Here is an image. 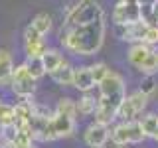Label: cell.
<instances>
[{
    "label": "cell",
    "mask_w": 158,
    "mask_h": 148,
    "mask_svg": "<svg viewBox=\"0 0 158 148\" xmlns=\"http://www.w3.org/2000/svg\"><path fill=\"white\" fill-rule=\"evenodd\" d=\"M125 97H127V93L99 97V105H97V111H95V122L111 126L113 121L117 118V111H118V107H121V103L125 101Z\"/></svg>",
    "instance_id": "obj_4"
},
{
    "label": "cell",
    "mask_w": 158,
    "mask_h": 148,
    "mask_svg": "<svg viewBox=\"0 0 158 148\" xmlns=\"http://www.w3.org/2000/svg\"><path fill=\"white\" fill-rule=\"evenodd\" d=\"M138 4L140 6H144V4H156V0H138Z\"/></svg>",
    "instance_id": "obj_30"
},
{
    "label": "cell",
    "mask_w": 158,
    "mask_h": 148,
    "mask_svg": "<svg viewBox=\"0 0 158 148\" xmlns=\"http://www.w3.org/2000/svg\"><path fill=\"white\" fill-rule=\"evenodd\" d=\"M36 79L34 77H26V79H18V81H12V91H14V95L20 97V99H32L34 97V93H36Z\"/></svg>",
    "instance_id": "obj_15"
},
{
    "label": "cell",
    "mask_w": 158,
    "mask_h": 148,
    "mask_svg": "<svg viewBox=\"0 0 158 148\" xmlns=\"http://www.w3.org/2000/svg\"><path fill=\"white\" fill-rule=\"evenodd\" d=\"M53 113L63 115V117H69V118H75L77 121V103L73 101L71 97H61L57 101L56 109H53Z\"/></svg>",
    "instance_id": "obj_17"
},
{
    "label": "cell",
    "mask_w": 158,
    "mask_h": 148,
    "mask_svg": "<svg viewBox=\"0 0 158 148\" xmlns=\"http://www.w3.org/2000/svg\"><path fill=\"white\" fill-rule=\"evenodd\" d=\"M138 122H140L142 126V132H144V136H152L154 134V130L158 128V115L156 113H146L142 118H138Z\"/></svg>",
    "instance_id": "obj_19"
},
{
    "label": "cell",
    "mask_w": 158,
    "mask_h": 148,
    "mask_svg": "<svg viewBox=\"0 0 158 148\" xmlns=\"http://www.w3.org/2000/svg\"><path fill=\"white\" fill-rule=\"evenodd\" d=\"M48 49H49V46H48L46 38L40 39V42H36V43H26V46H24V51H26L28 59H32V57H42L44 53L48 51Z\"/></svg>",
    "instance_id": "obj_22"
},
{
    "label": "cell",
    "mask_w": 158,
    "mask_h": 148,
    "mask_svg": "<svg viewBox=\"0 0 158 148\" xmlns=\"http://www.w3.org/2000/svg\"><path fill=\"white\" fill-rule=\"evenodd\" d=\"M105 30V18H99L91 24H83L75 28H63L59 34V43L63 46V49L75 56H95L103 47Z\"/></svg>",
    "instance_id": "obj_1"
},
{
    "label": "cell",
    "mask_w": 158,
    "mask_h": 148,
    "mask_svg": "<svg viewBox=\"0 0 158 148\" xmlns=\"http://www.w3.org/2000/svg\"><path fill=\"white\" fill-rule=\"evenodd\" d=\"M148 101H150V99L136 89L135 93L127 95L125 101L121 103V107H118V111H117V118L118 121H125V122L127 121H136V117L146 109Z\"/></svg>",
    "instance_id": "obj_5"
},
{
    "label": "cell",
    "mask_w": 158,
    "mask_h": 148,
    "mask_svg": "<svg viewBox=\"0 0 158 148\" xmlns=\"http://www.w3.org/2000/svg\"><path fill=\"white\" fill-rule=\"evenodd\" d=\"M32 26L38 30L42 36H46V34L52 30V16H49L48 12H40V14H36L34 16V20H32Z\"/></svg>",
    "instance_id": "obj_20"
},
{
    "label": "cell",
    "mask_w": 158,
    "mask_h": 148,
    "mask_svg": "<svg viewBox=\"0 0 158 148\" xmlns=\"http://www.w3.org/2000/svg\"><path fill=\"white\" fill-rule=\"evenodd\" d=\"M52 122H53V128H56L59 138H69L73 132H75V125H77L75 118H69V117H63V115L53 113Z\"/></svg>",
    "instance_id": "obj_13"
},
{
    "label": "cell",
    "mask_w": 158,
    "mask_h": 148,
    "mask_svg": "<svg viewBox=\"0 0 158 148\" xmlns=\"http://www.w3.org/2000/svg\"><path fill=\"white\" fill-rule=\"evenodd\" d=\"M40 39H44L42 34H40L32 24L26 26V30H24V46H26V43H36V42H40Z\"/></svg>",
    "instance_id": "obj_27"
},
{
    "label": "cell",
    "mask_w": 158,
    "mask_h": 148,
    "mask_svg": "<svg viewBox=\"0 0 158 148\" xmlns=\"http://www.w3.org/2000/svg\"><path fill=\"white\" fill-rule=\"evenodd\" d=\"M28 148H36V146H34V144H30V146H28Z\"/></svg>",
    "instance_id": "obj_33"
},
{
    "label": "cell",
    "mask_w": 158,
    "mask_h": 148,
    "mask_svg": "<svg viewBox=\"0 0 158 148\" xmlns=\"http://www.w3.org/2000/svg\"><path fill=\"white\" fill-rule=\"evenodd\" d=\"M34 117V103L28 99H22L20 103L14 105V125H22V122H30Z\"/></svg>",
    "instance_id": "obj_16"
},
{
    "label": "cell",
    "mask_w": 158,
    "mask_h": 148,
    "mask_svg": "<svg viewBox=\"0 0 158 148\" xmlns=\"http://www.w3.org/2000/svg\"><path fill=\"white\" fill-rule=\"evenodd\" d=\"M107 138H109V126L99 125L95 121H93L91 125L85 128V132H83V140H85V144L89 148H101L107 142Z\"/></svg>",
    "instance_id": "obj_6"
},
{
    "label": "cell",
    "mask_w": 158,
    "mask_h": 148,
    "mask_svg": "<svg viewBox=\"0 0 158 148\" xmlns=\"http://www.w3.org/2000/svg\"><path fill=\"white\" fill-rule=\"evenodd\" d=\"M48 75L52 77L53 83H57V85H61V87H71L73 85V65L67 59H63L61 65L56 67L53 71H49Z\"/></svg>",
    "instance_id": "obj_10"
},
{
    "label": "cell",
    "mask_w": 158,
    "mask_h": 148,
    "mask_svg": "<svg viewBox=\"0 0 158 148\" xmlns=\"http://www.w3.org/2000/svg\"><path fill=\"white\" fill-rule=\"evenodd\" d=\"M79 93H87L95 87V81L91 77V71H89V65H79L73 67V85Z\"/></svg>",
    "instance_id": "obj_9"
},
{
    "label": "cell",
    "mask_w": 158,
    "mask_h": 148,
    "mask_svg": "<svg viewBox=\"0 0 158 148\" xmlns=\"http://www.w3.org/2000/svg\"><path fill=\"white\" fill-rule=\"evenodd\" d=\"M152 51V47L150 46H146V43H142V42H138V43H132L131 47H128V51H127V59H128V63H131L132 67H140L142 65V61L148 57V53Z\"/></svg>",
    "instance_id": "obj_14"
},
{
    "label": "cell",
    "mask_w": 158,
    "mask_h": 148,
    "mask_svg": "<svg viewBox=\"0 0 158 148\" xmlns=\"http://www.w3.org/2000/svg\"><path fill=\"white\" fill-rule=\"evenodd\" d=\"M89 71H91V77H93V81H95V85H99V83L107 77V73L111 71V69H109L107 63L97 61V63H93V65H89Z\"/></svg>",
    "instance_id": "obj_25"
},
{
    "label": "cell",
    "mask_w": 158,
    "mask_h": 148,
    "mask_svg": "<svg viewBox=\"0 0 158 148\" xmlns=\"http://www.w3.org/2000/svg\"><path fill=\"white\" fill-rule=\"evenodd\" d=\"M138 71H142L144 75H156L158 73V51L156 49H152V51L148 53V57L142 61V65L138 67Z\"/></svg>",
    "instance_id": "obj_21"
},
{
    "label": "cell",
    "mask_w": 158,
    "mask_h": 148,
    "mask_svg": "<svg viewBox=\"0 0 158 148\" xmlns=\"http://www.w3.org/2000/svg\"><path fill=\"white\" fill-rule=\"evenodd\" d=\"M28 63V69H30V75H32L34 79H42L44 75H46V67H44V61L42 57H32V59H26Z\"/></svg>",
    "instance_id": "obj_24"
},
{
    "label": "cell",
    "mask_w": 158,
    "mask_h": 148,
    "mask_svg": "<svg viewBox=\"0 0 158 148\" xmlns=\"http://www.w3.org/2000/svg\"><path fill=\"white\" fill-rule=\"evenodd\" d=\"M152 138H154V140L158 142V128H156V130H154V134H152Z\"/></svg>",
    "instance_id": "obj_32"
},
{
    "label": "cell",
    "mask_w": 158,
    "mask_h": 148,
    "mask_svg": "<svg viewBox=\"0 0 158 148\" xmlns=\"http://www.w3.org/2000/svg\"><path fill=\"white\" fill-rule=\"evenodd\" d=\"M26 77H32L30 75V69H28V63H18L12 71V81H18V79H26Z\"/></svg>",
    "instance_id": "obj_29"
},
{
    "label": "cell",
    "mask_w": 158,
    "mask_h": 148,
    "mask_svg": "<svg viewBox=\"0 0 158 148\" xmlns=\"http://www.w3.org/2000/svg\"><path fill=\"white\" fill-rule=\"evenodd\" d=\"M14 125V107L0 101V128Z\"/></svg>",
    "instance_id": "obj_26"
},
{
    "label": "cell",
    "mask_w": 158,
    "mask_h": 148,
    "mask_svg": "<svg viewBox=\"0 0 158 148\" xmlns=\"http://www.w3.org/2000/svg\"><path fill=\"white\" fill-rule=\"evenodd\" d=\"M99 18H105V10L95 0H79L65 10L63 28H75L83 24H91Z\"/></svg>",
    "instance_id": "obj_2"
},
{
    "label": "cell",
    "mask_w": 158,
    "mask_h": 148,
    "mask_svg": "<svg viewBox=\"0 0 158 148\" xmlns=\"http://www.w3.org/2000/svg\"><path fill=\"white\" fill-rule=\"evenodd\" d=\"M142 43H146V46H150V47L152 46H158V26H148Z\"/></svg>",
    "instance_id": "obj_28"
},
{
    "label": "cell",
    "mask_w": 158,
    "mask_h": 148,
    "mask_svg": "<svg viewBox=\"0 0 158 148\" xmlns=\"http://www.w3.org/2000/svg\"><path fill=\"white\" fill-rule=\"evenodd\" d=\"M121 4H138V0H118Z\"/></svg>",
    "instance_id": "obj_31"
},
{
    "label": "cell",
    "mask_w": 158,
    "mask_h": 148,
    "mask_svg": "<svg viewBox=\"0 0 158 148\" xmlns=\"http://www.w3.org/2000/svg\"><path fill=\"white\" fill-rule=\"evenodd\" d=\"M12 71H14V61L8 49H0V87H10L12 85Z\"/></svg>",
    "instance_id": "obj_11"
},
{
    "label": "cell",
    "mask_w": 158,
    "mask_h": 148,
    "mask_svg": "<svg viewBox=\"0 0 158 148\" xmlns=\"http://www.w3.org/2000/svg\"><path fill=\"white\" fill-rule=\"evenodd\" d=\"M95 87H93V89H95ZM93 89H91V91H87V93H81V97L75 101L77 103V115H81V117L95 115L97 105H99V97H93Z\"/></svg>",
    "instance_id": "obj_12"
},
{
    "label": "cell",
    "mask_w": 158,
    "mask_h": 148,
    "mask_svg": "<svg viewBox=\"0 0 158 148\" xmlns=\"http://www.w3.org/2000/svg\"><path fill=\"white\" fill-rule=\"evenodd\" d=\"M140 20V6L138 4H121L113 8V22L115 24H131Z\"/></svg>",
    "instance_id": "obj_8"
},
{
    "label": "cell",
    "mask_w": 158,
    "mask_h": 148,
    "mask_svg": "<svg viewBox=\"0 0 158 148\" xmlns=\"http://www.w3.org/2000/svg\"><path fill=\"white\" fill-rule=\"evenodd\" d=\"M138 91L144 93L148 99H152V97L156 95V91H158L156 77H154V75H144V79L140 81V87H138Z\"/></svg>",
    "instance_id": "obj_23"
},
{
    "label": "cell",
    "mask_w": 158,
    "mask_h": 148,
    "mask_svg": "<svg viewBox=\"0 0 158 148\" xmlns=\"http://www.w3.org/2000/svg\"><path fill=\"white\" fill-rule=\"evenodd\" d=\"M121 148H127V146H121Z\"/></svg>",
    "instance_id": "obj_34"
},
{
    "label": "cell",
    "mask_w": 158,
    "mask_h": 148,
    "mask_svg": "<svg viewBox=\"0 0 158 148\" xmlns=\"http://www.w3.org/2000/svg\"><path fill=\"white\" fill-rule=\"evenodd\" d=\"M109 138L115 140L117 144L127 146V144H138V142L144 140V132H142L140 122L136 121H121L115 126H109Z\"/></svg>",
    "instance_id": "obj_3"
},
{
    "label": "cell",
    "mask_w": 158,
    "mask_h": 148,
    "mask_svg": "<svg viewBox=\"0 0 158 148\" xmlns=\"http://www.w3.org/2000/svg\"><path fill=\"white\" fill-rule=\"evenodd\" d=\"M125 87H127V85H125V79H123V75H118L117 71H109L107 77L97 85L99 93H101V97L117 95V93H127Z\"/></svg>",
    "instance_id": "obj_7"
},
{
    "label": "cell",
    "mask_w": 158,
    "mask_h": 148,
    "mask_svg": "<svg viewBox=\"0 0 158 148\" xmlns=\"http://www.w3.org/2000/svg\"><path fill=\"white\" fill-rule=\"evenodd\" d=\"M63 59H65V57H63V53L59 51V49L49 47L48 51L42 56V61H44V67H46V73H49V71H53L56 67H59Z\"/></svg>",
    "instance_id": "obj_18"
}]
</instances>
